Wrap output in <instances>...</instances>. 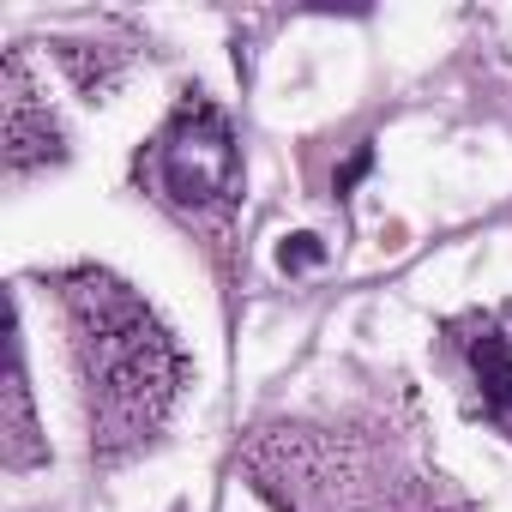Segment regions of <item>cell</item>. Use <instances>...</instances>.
<instances>
[{"label": "cell", "mask_w": 512, "mask_h": 512, "mask_svg": "<svg viewBox=\"0 0 512 512\" xmlns=\"http://www.w3.org/2000/svg\"><path fill=\"white\" fill-rule=\"evenodd\" d=\"M61 302H67L73 356H79V380L91 404V446L103 458H127L133 446H145L163 428L187 380V362L169 344V332L157 326V314L121 278L97 266L67 272Z\"/></svg>", "instance_id": "1"}, {"label": "cell", "mask_w": 512, "mask_h": 512, "mask_svg": "<svg viewBox=\"0 0 512 512\" xmlns=\"http://www.w3.org/2000/svg\"><path fill=\"white\" fill-rule=\"evenodd\" d=\"M151 187L157 199H169L175 211H193V217H217L235 205L241 193V151H235V133L229 121L211 109V103H181L175 121L157 133L151 145Z\"/></svg>", "instance_id": "2"}, {"label": "cell", "mask_w": 512, "mask_h": 512, "mask_svg": "<svg viewBox=\"0 0 512 512\" xmlns=\"http://www.w3.org/2000/svg\"><path fill=\"white\" fill-rule=\"evenodd\" d=\"M0 91H7V97H0V139H7V169H13V175H25V169H37V163L67 157L61 127H55V115H49V103H37L31 79H25V55H19V49L7 55Z\"/></svg>", "instance_id": "3"}, {"label": "cell", "mask_w": 512, "mask_h": 512, "mask_svg": "<svg viewBox=\"0 0 512 512\" xmlns=\"http://www.w3.org/2000/svg\"><path fill=\"white\" fill-rule=\"evenodd\" d=\"M7 422H0V440H7V464L31 470L43 464L37 446V416H31V386H25V338H19V302H7Z\"/></svg>", "instance_id": "4"}, {"label": "cell", "mask_w": 512, "mask_h": 512, "mask_svg": "<svg viewBox=\"0 0 512 512\" xmlns=\"http://www.w3.org/2000/svg\"><path fill=\"white\" fill-rule=\"evenodd\" d=\"M470 362H476V380H482V398H488V410L494 416H506L512 410V344L500 338V332H476L470 338Z\"/></svg>", "instance_id": "5"}, {"label": "cell", "mask_w": 512, "mask_h": 512, "mask_svg": "<svg viewBox=\"0 0 512 512\" xmlns=\"http://www.w3.org/2000/svg\"><path fill=\"white\" fill-rule=\"evenodd\" d=\"M278 266H284V272H314V266H326V241H320V235H284Z\"/></svg>", "instance_id": "6"}, {"label": "cell", "mask_w": 512, "mask_h": 512, "mask_svg": "<svg viewBox=\"0 0 512 512\" xmlns=\"http://www.w3.org/2000/svg\"><path fill=\"white\" fill-rule=\"evenodd\" d=\"M368 169H374V151H368V145H362V151H356V157H350V163H344V169H338V193H350V187H356V181H362V175H368Z\"/></svg>", "instance_id": "7"}]
</instances>
